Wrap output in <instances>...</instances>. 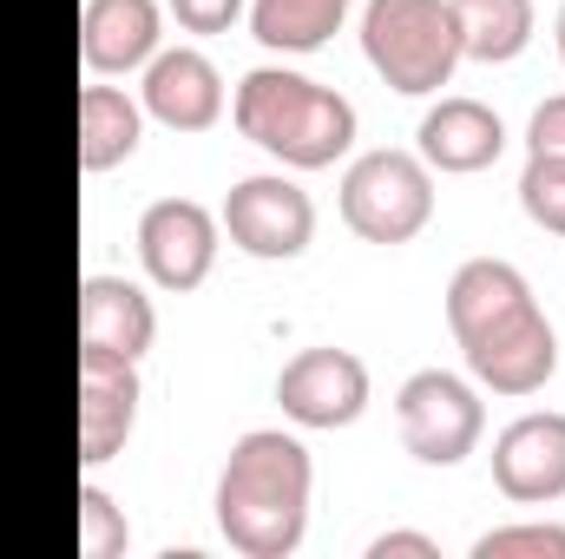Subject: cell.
<instances>
[{"instance_id":"cb8c5ba5","label":"cell","mask_w":565,"mask_h":559,"mask_svg":"<svg viewBox=\"0 0 565 559\" xmlns=\"http://www.w3.org/2000/svg\"><path fill=\"white\" fill-rule=\"evenodd\" d=\"M369 559H440V547L427 534H382L369 540Z\"/></svg>"},{"instance_id":"3957f363","label":"cell","mask_w":565,"mask_h":559,"mask_svg":"<svg viewBox=\"0 0 565 559\" xmlns=\"http://www.w3.org/2000/svg\"><path fill=\"white\" fill-rule=\"evenodd\" d=\"M231 119L289 171H329L355 145V106L335 86L289 66H250L231 93Z\"/></svg>"},{"instance_id":"277c9868","label":"cell","mask_w":565,"mask_h":559,"mask_svg":"<svg viewBox=\"0 0 565 559\" xmlns=\"http://www.w3.org/2000/svg\"><path fill=\"white\" fill-rule=\"evenodd\" d=\"M362 53L382 73V86H395L408 99L440 93L454 80V66L467 60L454 0H369L362 7Z\"/></svg>"},{"instance_id":"8992f818","label":"cell","mask_w":565,"mask_h":559,"mask_svg":"<svg viewBox=\"0 0 565 559\" xmlns=\"http://www.w3.org/2000/svg\"><path fill=\"white\" fill-rule=\"evenodd\" d=\"M395 428H402V447L422 467H460L487 434L480 382L454 376V369H415L395 395Z\"/></svg>"},{"instance_id":"52a82bcc","label":"cell","mask_w":565,"mask_h":559,"mask_svg":"<svg viewBox=\"0 0 565 559\" xmlns=\"http://www.w3.org/2000/svg\"><path fill=\"white\" fill-rule=\"evenodd\" d=\"M217 224L231 231V244H237L244 257H257V264H289V257H302V251L316 244V198H309L296 178H282V171H250V178L231 184Z\"/></svg>"},{"instance_id":"d6986e66","label":"cell","mask_w":565,"mask_h":559,"mask_svg":"<svg viewBox=\"0 0 565 559\" xmlns=\"http://www.w3.org/2000/svg\"><path fill=\"white\" fill-rule=\"evenodd\" d=\"M79 553L86 559H126L132 553L126 507H119L106 487H79Z\"/></svg>"},{"instance_id":"44dd1931","label":"cell","mask_w":565,"mask_h":559,"mask_svg":"<svg viewBox=\"0 0 565 559\" xmlns=\"http://www.w3.org/2000/svg\"><path fill=\"white\" fill-rule=\"evenodd\" d=\"M473 559H565V527H553V520L493 527L473 540Z\"/></svg>"},{"instance_id":"e0dca14e","label":"cell","mask_w":565,"mask_h":559,"mask_svg":"<svg viewBox=\"0 0 565 559\" xmlns=\"http://www.w3.org/2000/svg\"><path fill=\"white\" fill-rule=\"evenodd\" d=\"M460 46L480 66H507L533 46V0H454Z\"/></svg>"},{"instance_id":"2e32d148","label":"cell","mask_w":565,"mask_h":559,"mask_svg":"<svg viewBox=\"0 0 565 559\" xmlns=\"http://www.w3.org/2000/svg\"><path fill=\"white\" fill-rule=\"evenodd\" d=\"M145 139V106L126 86H86L79 93V171H113Z\"/></svg>"},{"instance_id":"7a4b0ae2","label":"cell","mask_w":565,"mask_h":559,"mask_svg":"<svg viewBox=\"0 0 565 559\" xmlns=\"http://www.w3.org/2000/svg\"><path fill=\"white\" fill-rule=\"evenodd\" d=\"M309 494H316V461L302 434L289 428H250L231 441L217 467V534L244 559H289L309 534Z\"/></svg>"},{"instance_id":"5bb4252c","label":"cell","mask_w":565,"mask_h":559,"mask_svg":"<svg viewBox=\"0 0 565 559\" xmlns=\"http://www.w3.org/2000/svg\"><path fill=\"white\" fill-rule=\"evenodd\" d=\"M164 7L158 0H86L79 7V60L93 73H132L158 53Z\"/></svg>"},{"instance_id":"9c48e42d","label":"cell","mask_w":565,"mask_h":559,"mask_svg":"<svg viewBox=\"0 0 565 559\" xmlns=\"http://www.w3.org/2000/svg\"><path fill=\"white\" fill-rule=\"evenodd\" d=\"M217 244H224V224H217L211 204H198V198H158V204H145L139 257H145V277L158 283V289H171V296L198 289V283L211 277V264H217Z\"/></svg>"},{"instance_id":"ffe728a7","label":"cell","mask_w":565,"mask_h":559,"mask_svg":"<svg viewBox=\"0 0 565 559\" xmlns=\"http://www.w3.org/2000/svg\"><path fill=\"white\" fill-rule=\"evenodd\" d=\"M520 211L565 238V158H546V151H526V171H520Z\"/></svg>"},{"instance_id":"ac0fdd59","label":"cell","mask_w":565,"mask_h":559,"mask_svg":"<svg viewBox=\"0 0 565 559\" xmlns=\"http://www.w3.org/2000/svg\"><path fill=\"white\" fill-rule=\"evenodd\" d=\"M355 0H250V33L270 53H316L335 40Z\"/></svg>"},{"instance_id":"5b68a950","label":"cell","mask_w":565,"mask_h":559,"mask_svg":"<svg viewBox=\"0 0 565 559\" xmlns=\"http://www.w3.org/2000/svg\"><path fill=\"white\" fill-rule=\"evenodd\" d=\"M434 218V171L422 151H362L342 171V224L362 244H408Z\"/></svg>"},{"instance_id":"7402d4cb","label":"cell","mask_w":565,"mask_h":559,"mask_svg":"<svg viewBox=\"0 0 565 559\" xmlns=\"http://www.w3.org/2000/svg\"><path fill=\"white\" fill-rule=\"evenodd\" d=\"M164 7L184 33H231V20L250 13V0H164Z\"/></svg>"},{"instance_id":"d4e9b609","label":"cell","mask_w":565,"mask_h":559,"mask_svg":"<svg viewBox=\"0 0 565 559\" xmlns=\"http://www.w3.org/2000/svg\"><path fill=\"white\" fill-rule=\"evenodd\" d=\"M553 40H559V60H565V0H559V20H553Z\"/></svg>"},{"instance_id":"ba28073f","label":"cell","mask_w":565,"mask_h":559,"mask_svg":"<svg viewBox=\"0 0 565 559\" xmlns=\"http://www.w3.org/2000/svg\"><path fill=\"white\" fill-rule=\"evenodd\" d=\"M369 395H375L369 362H362L355 349H335V342L296 349L277 376V409L296 421V428H309V434L355 428V421L369 415Z\"/></svg>"},{"instance_id":"6da1fadb","label":"cell","mask_w":565,"mask_h":559,"mask_svg":"<svg viewBox=\"0 0 565 559\" xmlns=\"http://www.w3.org/2000/svg\"><path fill=\"white\" fill-rule=\"evenodd\" d=\"M447 329L467 356V376L493 395H540L559 376V336L507 257H467L447 277Z\"/></svg>"},{"instance_id":"8fae6325","label":"cell","mask_w":565,"mask_h":559,"mask_svg":"<svg viewBox=\"0 0 565 559\" xmlns=\"http://www.w3.org/2000/svg\"><path fill=\"white\" fill-rule=\"evenodd\" d=\"M493 487L513 507H546L565 500V415L559 409H526L493 434Z\"/></svg>"},{"instance_id":"4fadbf2b","label":"cell","mask_w":565,"mask_h":559,"mask_svg":"<svg viewBox=\"0 0 565 559\" xmlns=\"http://www.w3.org/2000/svg\"><path fill=\"white\" fill-rule=\"evenodd\" d=\"M415 151L427 158V171H447V178H473L487 171L500 151H507V126L487 99H467V93H447L422 113V133Z\"/></svg>"},{"instance_id":"7c38bea8","label":"cell","mask_w":565,"mask_h":559,"mask_svg":"<svg viewBox=\"0 0 565 559\" xmlns=\"http://www.w3.org/2000/svg\"><path fill=\"white\" fill-rule=\"evenodd\" d=\"M139 106L171 133H211L224 119V73L211 66L204 46H164L145 60Z\"/></svg>"},{"instance_id":"30bf717a","label":"cell","mask_w":565,"mask_h":559,"mask_svg":"<svg viewBox=\"0 0 565 559\" xmlns=\"http://www.w3.org/2000/svg\"><path fill=\"white\" fill-rule=\"evenodd\" d=\"M139 362L113 349H79V461L106 467L139 428Z\"/></svg>"},{"instance_id":"603a6c76","label":"cell","mask_w":565,"mask_h":559,"mask_svg":"<svg viewBox=\"0 0 565 559\" xmlns=\"http://www.w3.org/2000/svg\"><path fill=\"white\" fill-rule=\"evenodd\" d=\"M526 151L565 158V93H553V99L533 106V119H526Z\"/></svg>"},{"instance_id":"9a60e30c","label":"cell","mask_w":565,"mask_h":559,"mask_svg":"<svg viewBox=\"0 0 565 559\" xmlns=\"http://www.w3.org/2000/svg\"><path fill=\"white\" fill-rule=\"evenodd\" d=\"M158 342V309L132 277H79V349L132 356Z\"/></svg>"}]
</instances>
